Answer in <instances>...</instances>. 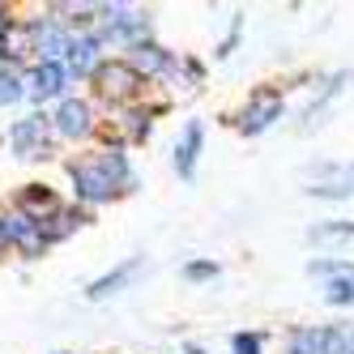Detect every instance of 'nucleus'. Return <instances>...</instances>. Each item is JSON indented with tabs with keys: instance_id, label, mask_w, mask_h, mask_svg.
I'll return each mask as SVG.
<instances>
[{
	"instance_id": "23",
	"label": "nucleus",
	"mask_w": 354,
	"mask_h": 354,
	"mask_svg": "<svg viewBox=\"0 0 354 354\" xmlns=\"http://www.w3.org/2000/svg\"><path fill=\"white\" fill-rule=\"evenodd\" d=\"M308 239H312V243H342V239H354V218L316 222V226H308Z\"/></svg>"
},
{
	"instance_id": "30",
	"label": "nucleus",
	"mask_w": 354,
	"mask_h": 354,
	"mask_svg": "<svg viewBox=\"0 0 354 354\" xmlns=\"http://www.w3.org/2000/svg\"><path fill=\"white\" fill-rule=\"evenodd\" d=\"M346 354H354V328L346 324Z\"/></svg>"
},
{
	"instance_id": "13",
	"label": "nucleus",
	"mask_w": 354,
	"mask_h": 354,
	"mask_svg": "<svg viewBox=\"0 0 354 354\" xmlns=\"http://www.w3.org/2000/svg\"><path fill=\"white\" fill-rule=\"evenodd\" d=\"M64 68H68L73 82H90L94 73L103 68V43H98V35H73Z\"/></svg>"
},
{
	"instance_id": "15",
	"label": "nucleus",
	"mask_w": 354,
	"mask_h": 354,
	"mask_svg": "<svg viewBox=\"0 0 354 354\" xmlns=\"http://www.w3.org/2000/svg\"><path fill=\"white\" fill-rule=\"evenodd\" d=\"M354 77H350V68H342V73H333L320 90H316V98L308 103V111H303V129H316V124H324V115H328V107L337 103V98L346 94V86H350Z\"/></svg>"
},
{
	"instance_id": "24",
	"label": "nucleus",
	"mask_w": 354,
	"mask_h": 354,
	"mask_svg": "<svg viewBox=\"0 0 354 354\" xmlns=\"http://www.w3.org/2000/svg\"><path fill=\"white\" fill-rule=\"evenodd\" d=\"M201 82H205V64L201 60H192V56H180V68H175V90H201Z\"/></svg>"
},
{
	"instance_id": "4",
	"label": "nucleus",
	"mask_w": 354,
	"mask_h": 354,
	"mask_svg": "<svg viewBox=\"0 0 354 354\" xmlns=\"http://www.w3.org/2000/svg\"><path fill=\"white\" fill-rule=\"evenodd\" d=\"M52 115H43V111H35V115H21V120H13L9 124V149L17 158H26V162H43V158H52Z\"/></svg>"
},
{
	"instance_id": "26",
	"label": "nucleus",
	"mask_w": 354,
	"mask_h": 354,
	"mask_svg": "<svg viewBox=\"0 0 354 354\" xmlns=\"http://www.w3.org/2000/svg\"><path fill=\"white\" fill-rule=\"evenodd\" d=\"M231 354H265V333H235L231 337Z\"/></svg>"
},
{
	"instance_id": "20",
	"label": "nucleus",
	"mask_w": 354,
	"mask_h": 354,
	"mask_svg": "<svg viewBox=\"0 0 354 354\" xmlns=\"http://www.w3.org/2000/svg\"><path fill=\"white\" fill-rule=\"evenodd\" d=\"M324 303L328 308H354V265H346L324 282Z\"/></svg>"
},
{
	"instance_id": "16",
	"label": "nucleus",
	"mask_w": 354,
	"mask_h": 354,
	"mask_svg": "<svg viewBox=\"0 0 354 354\" xmlns=\"http://www.w3.org/2000/svg\"><path fill=\"white\" fill-rule=\"evenodd\" d=\"M141 265H145L141 257H129V261H120L115 269H107L103 277H94V282L86 286V299H94V303H98V299H111V295H120V290H124V286H129L133 277L141 273Z\"/></svg>"
},
{
	"instance_id": "8",
	"label": "nucleus",
	"mask_w": 354,
	"mask_h": 354,
	"mask_svg": "<svg viewBox=\"0 0 354 354\" xmlns=\"http://www.w3.org/2000/svg\"><path fill=\"white\" fill-rule=\"evenodd\" d=\"M21 35L30 39V52L39 60H64L68 56V43H73V30L64 26L60 17H30Z\"/></svg>"
},
{
	"instance_id": "22",
	"label": "nucleus",
	"mask_w": 354,
	"mask_h": 354,
	"mask_svg": "<svg viewBox=\"0 0 354 354\" xmlns=\"http://www.w3.org/2000/svg\"><path fill=\"white\" fill-rule=\"evenodd\" d=\"M26 94H30L26 90V73H17V60H9L5 68H0V107H13Z\"/></svg>"
},
{
	"instance_id": "14",
	"label": "nucleus",
	"mask_w": 354,
	"mask_h": 354,
	"mask_svg": "<svg viewBox=\"0 0 354 354\" xmlns=\"http://www.w3.org/2000/svg\"><path fill=\"white\" fill-rule=\"evenodd\" d=\"M201 149H205V124L188 120L180 129V141H175V175L180 180H196V162H201Z\"/></svg>"
},
{
	"instance_id": "6",
	"label": "nucleus",
	"mask_w": 354,
	"mask_h": 354,
	"mask_svg": "<svg viewBox=\"0 0 354 354\" xmlns=\"http://www.w3.org/2000/svg\"><path fill=\"white\" fill-rule=\"evenodd\" d=\"M282 115H286V98H282V90L261 86V90H252V94H248L243 111L235 115V129H239L243 137H261V133H269Z\"/></svg>"
},
{
	"instance_id": "11",
	"label": "nucleus",
	"mask_w": 354,
	"mask_h": 354,
	"mask_svg": "<svg viewBox=\"0 0 354 354\" xmlns=\"http://www.w3.org/2000/svg\"><path fill=\"white\" fill-rule=\"evenodd\" d=\"M68 86H73V77H68V68H64V60H39L30 73H26V90L39 98V103H47V98H68Z\"/></svg>"
},
{
	"instance_id": "7",
	"label": "nucleus",
	"mask_w": 354,
	"mask_h": 354,
	"mask_svg": "<svg viewBox=\"0 0 354 354\" xmlns=\"http://www.w3.org/2000/svg\"><path fill=\"white\" fill-rule=\"evenodd\" d=\"M286 354H346V324H299L286 333Z\"/></svg>"
},
{
	"instance_id": "12",
	"label": "nucleus",
	"mask_w": 354,
	"mask_h": 354,
	"mask_svg": "<svg viewBox=\"0 0 354 354\" xmlns=\"http://www.w3.org/2000/svg\"><path fill=\"white\" fill-rule=\"evenodd\" d=\"M52 129L64 141H86L94 133V107L86 103V98H64V103L56 107V115H52Z\"/></svg>"
},
{
	"instance_id": "29",
	"label": "nucleus",
	"mask_w": 354,
	"mask_h": 354,
	"mask_svg": "<svg viewBox=\"0 0 354 354\" xmlns=\"http://www.w3.org/2000/svg\"><path fill=\"white\" fill-rule=\"evenodd\" d=\"M9 39H13V17H9L5 5H0V52H9Z\"/></svg>"
},
{
	"instance_id": "18",
	"label": "nucleus",
	"mask_w": 354,
	"mask_h": 354,
	"mask_svg": "<svg viewBox=\"0 0 354 354\" xmlns=\"http://www.w3.org/2000/svg\"><path fill=\"white\" fill-rule=\"evenodd\" d=\"M43 226V235H47V248H56V243H64L68 235H77V226H86V209H60V214H52V218H43L39 222Z\"/></svg>"
},
{
	"instance_id": "1",
	"label": "nucleus",
	"mask_w": 354,
	"mask_h": 354,
	"mask_svg": "<svg viewBox=\"0 0 354 354\" xmlns=\"http://www.w3.org/2000/svg\"><path fill=\"white\" fill-rule=\"evenodd\" d=\"M98 43H111V47H137L145 39H154V21L141 9H129V5H103L98 9V26H94Z\"/></svg>"
},
{
	"instance_id": "28",
	"label": "nucleus",
	"mask_w": 354,
	"mask_h": 354,
	"mask_svg": "<svg viewBox=\"0 0 354 354\" xmlns=\"http://www.w3.org/2000/svg\"><path fill=\"white\" fill-rule=\"evenodd\" d=\"M239 35H243V13H235V17H231V30H226V39L218 43V52H214V56H218V60H226V56H231L235 47H239Z\"/></svg>"
},
{
	"instance_id": "9",
	"label": "nucleus",
	"mask_w": 354,
	"mask_h": 354,
	"mask_svg": "<svg viewBox=\"0 0 354 354\" xmlns=\"http://www.w3.org/2000/svg\"><path fill=\"white\" fill-rule=\"evenodd\" d=\"M308 175H312V184L303 188L308 196H320V201H350L354 196V162H312Z\"/></svg>"
},
{
	"instance_id": "3",
	"label": "nucleus",
	"mask_w": 354,
	"mask_h": 354,
	"mask_svg": "<svg viewBox=\"0 0 354 354\" xmlns=\"http://www.w3.org/2000/svg\"><path fill=\"white\" fill-rule=\"evenodd\" d=\"M64 171H68V180H73V196H77L82 205H107V201L124 196L120 184L111 180V171L98 162V154H90V158H73Z\"/></svg>"
},
{
	"instance_id": "25",
	"label": "nucleus",
	"mask_w": 354,
	"mask_h": 354,
	"mask_svg": "<svg viewBox=\"0 0 354 354\" xmlns=\"http://www.w3.org/2000/svg\"><path fill=\"white\" fill-rule=\"evenodd\" d=\"M180 273H184V282H214V277L222 273V265L218 261H188Z\"/></svg>"
},
{
	"instance_id": "2",
	"label": "nucleus",
	"mask_w": 354,
	"mask_h": 354,
	"mask_svg": "<svg viewBox=\"0 0 354 354\" xmlns=\"http://www.w3.org/2000/svg\"><path fill=\"white\" fill-rule=\"evenodd\" d=\"M90 82H94L98 98H107L111 107H133L137 98L149 90V82L141 77L129 60H103V68H98Z\"/></svg>"
},
{
	"instance_id": "21",
	"label": "nucleus",
	"mask_w": 354,
	"mask_h": 354,
	"mask_svg": "<svg viewBox=\"0 0 354 354\" xmlns=\"http://www.w3.org/2000/svg\"><path fill=\"white\" fill-rule=\"evenodd\" d=\"M162 107H154V111H145V107H129L124 111V137H129L133 145H141V141H149V133H154V115H158Z\"/></svg>"
},
{
	"instance_id": "19",
	"label": "nucleus",
	"mask_w": 354,
	"mask_h": 354,
	"mask_svg": "<svg viewBox=\"0 0 354 354\" xmlns=\"http://www.w3.org/2000/svg\"><path fill=\"white\" fill-rule=\"evenodd\" d=\"M98 162L111 171V180L120 184V192H133V188H137V171H133L129 154H124V145H107V149H98Z\"/></svg>"
},
{
	"instance_id": "10",
	"label": "nucleus",
	"mask_w": 354,
	"mask_h": 354,
	"mask_svg": "<svg viewBox=\"0 0 354 354\" xmlns=\"http://www.w3.org/2000/svg\"><path fill=\"white\" fill-rule=\"evenodd\" d=\"M129 64L141 73L145 82H175V68H180V56H175V52H167L162 43L145 39V43L129 47Z\"/></svg>"
},
{
	"instance_id": "27",
	"label": "nucleus",
	"mask_w": 354,
	"mask_h": 354,
	"mask_svg": "<svg viewBox=\"0 0 354 354\" xmlns=\"http://www.w3.org/2000/svg\"><path fill=\"white\" fill-rule=\"evenodd\" d=\"M350 261H337V257H316V261H308V273L312 277H320V282H328L333 273H342Z\"/></svg>"
},
{
	"instance_id": "5",
	"label": "nucleus",
	"mask_w": 354,
	"mask_h": 354,
	"mask_svg": "<svg viewBox=\"0 0 354 354\" xmlns=\"http://www.w3.org/2000/svg\"><path fill=\"white\" fill-rule=\"evenodd\" d=\"M9 248L21 252L26 261H39L47 252V235H43L39 218L21 214V209H0V252H9Z\"/></svg>"
},
{
	"instance_id": "17",
	"label": "nucleus",
	"mask_w": 354,
	"mask_h": 354,
	"mask_svg": "<svg viewBox=\"0 0 354 354\" xmlns=\"http://www.w3.org/2000/svg\"><path fill=\"white\" fill-rule=\"evenodd\" d=\"M13 209H21V214H30V218H52V214H60L64 205H60V196L47 188V184H26L17 192V201H13Z\"/></svg>"
}]
</instances>
